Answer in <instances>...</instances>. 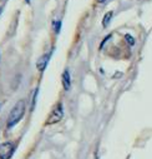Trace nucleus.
Listing matches in <instances>:
<instances>
[{"mask_svg":"<svg viewBox=\"0 0 152 159\" xmlns=\"http://www.w3.org/2000/svg\"><path fill=\"white\" fill-rule=\"evenodd\" d=\"M0 13H2V9H0Z\"/></svg>","mask_w":152,"mask_h":159,"instance_id":"nucleus-10","label":"nucleus"},{"mask_svg":"<svg viewBox=\"0 0 152 159\" xmlns=\"http://www.w3.org/2000/svg\"><path fill=\"white\" fill-rule=\"evenodd\" d=\"M107 0H99V3H101V4H103V3H106Z\"/></svg>","mask_w":152,"mask_h":159,"instance_id":"nucleus-9","label":"nucleus"},{"mask_svg":"<svg viewBox=\"0 0 152 159\" xmlns=\"http://www.w3.org/2000/svg\"><path fill=\"white\" fill-rule=\"evenodd\" d=\"M111 18H112V11H108L105 16H103V20H102V26H107L108 24H110V21H111Z\"/></svg>","mask_w":152,"mask_h":159,"instance_id":"nucleus-6","label":"nucleus"},{"mask_svg":"<svg viewBox=\"0 0 152 159\" xmlns=\"http://www.w3.org/2000/svg\"><path fill=\"white\" fill-rule=\"evenodd\" d=\"M50 57H51V52L48 53V54H44L39 60L36 61V68L39 69V71H44V70H45V68H46V65H48V63H49Z\"/></svg>","mask_w":152,"mask_h":159,"instance_id":"nucleus-4","label":"nucleus"},{"mask_svg":"<svg viewBox=\"0 0 152 159\" xmlns=\"http://www.w3.org/2000/svg\"><path fill=\"white\" fill-rule=\"evenodd\" d=\"M125 38H126V40L129 42V44H130V45H135V39H133L131 35H126Z\"/></svg>","mask_w":152,"mask_h":159,"instance_id":"nucleus-8","label":"nucleus"},{"mask_svg":"<svg viewBox=\"0 0 152 159\" xmlns=\"http://www.w3.org/2000/svg\"><path fill=\"white\" fill-rule=\"evenodd\" d=\"M62 116H64V108H62V104L59 103V104H56V107L51 110V113H50V115H49V118H48V120H46V124H48V125L56 124V123H59V122L61 120Z\"/></svg>","mask_w":152,"mask_h":159,"instance_id":"nucleus-2","label":"nucleus"},{"mask_svg":"<svg viewBox=\"0 0 152 159\" xmlns=\"http://www.w3.org/2000/svg\"><path fill=\"white\" fill-rule=\"evenodd\" d=\"M62 87L65 90H70L71 88V76H70L69 70H65L62 74Z\"/></svg>","mask_w":152,"mask_h":159,"instance_id":"nucleus-5","label":"nucleus"},{"mask_svg":"<svg viewBox=\"0 0 152 159\" xmlns=\"http://www.w3.org/2000/svg\"><path fill=\"white\" fill-rule=\"evenodd\" d=\"M25 102L24 100H19L14 107L13 109L10 110L9 113V116H8V120H6V127L10 129L13 127H15L20 120H21V118L24 116L25 114Z\"/></svg>","mask_w":152,"mask_h":159,"instance_id":"nucleus-1","label":"nucleus"},{"mask_svg":"<svg viewBox=\"0 0 152 159\" xmlns=\"http://www.w3.org/2000/svg\"><path fill=\"white\" fill-rule=\"evenodd\" d=\"M15 145L11 142H5L0 144V159H10L14 154Z\"/></svg>","mask_w":152,"mask_h":159,"instance_id":"nucleus-3","label":"nucleus"},{"mask_svg":"<svg viewBox=\"0 0 152 159\" xmlns=\"http://www.w3.org/2000/svg\"><path fill=\"white\" fill-rule=\"evenodd\" d=\"M60 26H61V23L60 21H54V30H55V33H59L60 31Z\"/></svg>","mask_w":152,"mask_h":159,"instance_id":"nucleus-7","label":"nucleus"}]
</instances>
